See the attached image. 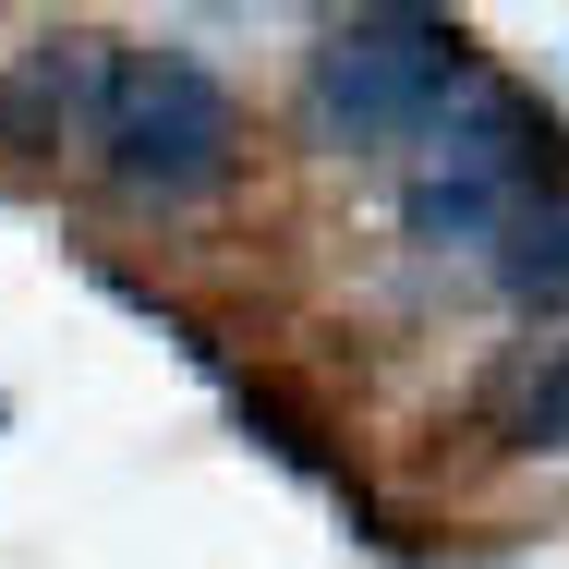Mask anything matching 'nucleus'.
<instances>
[{
	"label": "nucleus",
	"instance_id": "f257e3e1",
	"mask_svg": "<svg viewBox=\"0 0 569 569\" xmlns=\"http://www.w3.org/2000/svg\"><path fill=\"white\" fill-rule=\"evenodd\" d=\"M412 146H425V170H412V230H425V242H497V230L558 182V146H569V133L533 110L521 86L472 73L460 110L425 121Z\"/></svg>",
	"mask_w": 569,
	"mask_h": 569
},
{
	"label": "nucleus",
	"instance_id": "f03ea898",
	"mask_svg": "<svg viewBox=\"0 0 569 569\" xmlns=\"http://www.w3.org/2000/svg\"><path fill=\"white\" fill-rule=\"evenodd\" d=\"M460 86H472V49L437 12H351L316 37V133H340V146H400V133L449 121Z\"/></svg>",
	"mask_w": 569,
	"mask_h": 569
},
{
	"label": "nucleus",
	"instance_id": "7ed1b4c3",
	"mask_svg": "<svg viewBox=\"0 0 569 569\" xmlns=\"http://www.w3.org/2000/svg\"><path fill=\"white\" fill-rule=\"evenodd\" d=\"M98 158H110V182L133 194V207H194V194L230 170V98H219V73L182 61V49L121 61Z\"/></svg>",
	"mask_w": 569,
	"mask_h": 569
},
{
	"label": "nucleus",
	"instance_id": "20e7f679",
	"mask_svg": "<svg viewBox=\"0 0 569 569\" xmlns=\"http://www.w3.org/2000/svg\"><path fill=\"white\" fill-rule=\"evenodd\" d=\"M110 37H37L12 73H0V146L12 158H61V146H98L110 133Z\"/></svg>",
	"mask_w": 569,
	"mask_h": 569
},
{
	"label": "nucleus",
	"instance_id": "39448f33",
	"mask_svg": "<svg viewBox=\"0 0 569 569\" xmlns=\"http://www.w3.org/2000/svg\"><path fill=\"white\" fill-rule=\"evenodd\" d=\"M497 279L521 291V303H546V316H569V182H546L521 219L497 230Z\"/></svg>",
	"mask_w": 569,
	"mask_h": 569
}]
</instances>
